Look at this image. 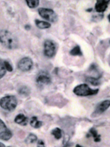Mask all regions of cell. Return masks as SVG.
<instances>
[{
  "instance_id": "cell-13",
  "label": "cell",
  "mask_w": 110,
  "mask_h": 147,
  "mask_svg": "<svg viewBox=\"0 0 110 147\" xmlns=\"http://www.w3.org/2000/svg\"><path fill=\"white\" fill-rule=\"evenodd\" d=\"M30 124L32 127L38 129L42 125V122L41 121H39L37 117H32L30 120Z\"/></svg>"
},
{
  "instance_id": "cell-3",
  "label": "cell",
  "mask_w": 110,
  "mask_h": 147,
  "mask_svg": "<svg viewBox=\"0 0 110 147\" xmlns=\"http://www.w3.org/2000/svg\"><path fill=\"white\" fill-rule=\"evenodd\" d=\"M73 91L75 95L81 97H85L97 94L99 92V89H93L89 87L87 84H82L75 87Z\"/></svg>"
},
{
  "instance_id": "cell-11",
  "label": "cell",
  "mask_w": 110,
  "mask_h": 147,
  "mask_svg": "<svg viewBox=\"0 0 110 147\" xmlns=\"http://www.w3.org/2000/svg\"><path fill=\"white\" fill-rule=\"evenodd\" d=\"M14 122L20 125H26L28 123V118L22 113L18 114L14 119Z\"/></svg>"
},
{
  "instance_id": "cell-2",
  "label": "cell",
  "mask_w": 110,
  "mask_h": 147,
  "mask_svg": "<svg viewBox=\"0 0 110 147\" xmlns=\"http://www.w3.org/2000/svg\"><path fill=\"white\" fill-rule=\"evenodd\" d=\"M18 105V101L15 96L8 95L0 99V107L5 110L12 111L15 110Z\"/></svg>"
},
{
  "instance_id": "cell-28",
  "label": "cell",
  "mask_w": 110,
  "mask_h": 147,
  "mask_svg": "<svg viewBox=\"0 0 110 147\" xmlns=\"http://www.w3.org/2000/svg\"><path fill=\"white\" fill-rule=\"evenodd\" d=\"M75 147H83V146H82L80 145H77Z\"/></svg>"
},
{
  "instance_id": "cell-29",
  "label": "cell",
  "mask_w": 110,
  "mask_h": 147,
  "mask_svg": "<svg viewBox=\"0 0 110 147\" xmlns=\"http://www.w3.org/2000/svg\"><path fill=\"white\" fill-rule=\"evenodd\" d=\"M109 43H110V42H109Z\"/></svg>"
},
{
  "instance_id": "cell-9",
  "label": "cell",
  "mask_w": 110,
  "mask_h": 147,
  "mask_svg": "<svg viewBox=\"0 0 110 147\" xmlns=\"http://www.w3.org/2000/svg\"><path fill=\"white\" fill-rule=\"evenodd\" d=\"M13 136L12 133L8 128L7 125L1 119H0V140L8 141Z\"/></svg>"
},
{
  "instance_id": "cell-5",
  "label": "cell",
  "mask_w": 110,
  "mask_h": 147,
  "mask_svg": "<svg viewBox=\"0 0 110 147\" xmlns=\"http://www.w3.org/2000/svg\"><path fill=\"white\" fill-rule=\"evenodd\" d=\"M57 51V45L54 41L46 40L44 42V54L46 57L52 58L55 56Z\"/></svg>"
},
{
  "instance_id": "cell-10",
  "label": "cell",
  "mask_w": 110,
  "mask_h": 147,
  "mask_svg": "<svg viewBox=\"0 0 110 147\" xmlns=\"http://www.w3.org/2000/svg\"><path fill=\"white\" fill-rule=\"evenodd\" d=\"M110 0H96L95 5V10L98 13L105 11L108 7Z\"/></svg>"
},
{
  "instance_id": "cell-6",
  "label": "cell",
  "mask_w": 110,
  "mask_h": 147,
  "mask_svg": "<svg viewBox=\"0 0 110 147\" xmlns=\"http://www.w3.org/2000/svg\"><path fill=\"white\" fill-rule=\"evenodd\" d=\"M17 67L21 71H29L33 67V61L28 57H23L19 61L18 64H17Z\"/></svg>"
},
{
  "instance_id": "cell-17",
  "label": "cell",
  "mask_w": 110,
  "mask_h": 147,
  "mask_svg": "<svg viewBox=\"0 0 110 147\" xmlns=\"http://www.w3.org/2000/svg\"><path fill=\"white\" fill-rule=\"evenodd\" d=\"M99 78L100 76H99V77H87L86 79V80L87 82H89V84L92 85V86H97L101 84Z\"/></svg>"
},
{
  "instance_id": "cell-18",
  "label": "cell",
  "mask_w": 110,
  "mask_h": 147,
  "mask_svg": "<svg viewBox=\"0 0 110 147\" xmlns=\"http://www.w3.org/2000/svg\"><path fill=\"white\" fill-rule=\"evenodd\" d=\"M90 134L92 135V136L93 137L94 141L95 142H99L101 141V136L97 133V131L95 130L94 128H91L90 129Z\"/></svg>"
},
{
  "instance_id": "cell-19",
  "label": "cell",
  "mask_w": 110,
  "mask_h": 147,
  "mask_svg": "<svg viewBox=\"0 0 110 147\" xmlns=\"http://www.w3.org/2000/svg\"><path fill=\"white\" fill-rule=\"evenodd\" d=\"M37 140V137L36 135L33 133H30L28 135L27 138H26L25 142L26 143L32 144V143H35Z\"/></svg>"
},
{
  "instance_id": "cell-1",
  "label": "cell",
  "mask_w": 110,
  "mask_h": 147,
  "mask_svg": "<svg viewBox=\"0 0 110 147\" xmlns=\"http://www.w3.org/2000/svg\"><path fill=\"white\" fill-rule=\"evenodd\" d=\"M0 43L9 50L16 49L19 47V42L16 37L6 29L0 31Z\"/></svg>"
},
{
  "instance_id": "cell-22",
  "label": "cell",
  "mask_w": 110,
  "mask_h": 147,
  "mask_svg": "<svg viewBox=\"0 0 110 147\" xmlns=\"http://www.w3.org/2000/svg\"><path fill=\"white\" fill-rule=\"evenodd\" d=\"M4 64H5V68H6V69H7V71H9V72L13 71V66L10 63V62H8L7 61H4Z\"/></svg>"
},
{
  "instance_id": "cell-7",
  "label": "cell",
  "mask_w": 110,
  "mask_h": 147,
  "mask_svg": "<svg viewBox=\"0 0 110 147\" xmlns=\"http://www.w3.org/2000/svg\"><path fill=\"white\" fill-rule=\"evenodd\" d=\"M110 107V100L106 99L101 101L95 107L94 112L92 114V117H95L100 115L108 109Z\"/></svg>"
},
{
  "instance_id": "cell-12",
  "label": "cell",
  "mask_w": 110,
  "mask_h": 147,
  "mask_svg": "<svg viewBox=\"0 0 110 147\" xmlns=\"http://www.w3.org/2000/svg\"><path fill=\"white\" fill-rule=\"evenodd\" d=\"M35 24L37 28L40 29H47L51 27L50 22L46 21V20H41L39 19L35 20Z\"/></svg>"
},
{
  "instance_id": "cell-23",
  "label": "cell",
  "mask_w": 110,
  "mask_h": 147,
  "mask_svg": "<svg viewBox=\"0 0 110 147\" xmlns=\"http://www.w3.org/2000/svg\"><path fill=\"white\" fill-rule=\"evenodd\" d=\"M37 147H45V143L43 142L42 140H39L38 142H37Z\"/></svg>"
},
{
  "instance_id": "cell-14",
  "label": "cell",
  "mask_w": 110,
  "mask_h": 147,
  "mask_svg": "<svg viewBox=\"0 0 110 147\" xmlns=\"http://www.w3.org/2000/svg\"><path fill=\"white\" fill-rule=\"evenodd\" d=\"M18 93L20 95H21L22 96L27 97L28 96H29L30 94V90L29 88L27 86H22L20 87L19 89Z\"/></svg>"
},
{
  "instance_id": "cell-15",
  "label": "cell",
  "mask_w": 110,
  "mask_h": 147,
  "mask_svg": "<svg viewBox=\"0 0 110 147\" xmlns=\"http://www.w3.org/2000/svg\"><path fill=\"white\" fill-rule=\"evenodd\" d=\"M70 54L72 55V56H82V52L81 51L80 46L77 45L74 47L70 51Z\"/></svg>"
},
{
  "instance_id": "cell-20",
  "label": "cell",
  "mask_w": 110,
  "mask_h": 147,
  "mask_svg": "<svg viewBox=\"0 0 110 147\" xmlns=\"http://www.w3.org/2000/svg\"><path fill=\"white\" fill-rule=\"evenodd\" d=\"M51 134L56 138V140H60L62 137V131L58 127L54 128L53 131H51Z\"/></svg>"
},
{
  "instance_id": "cell-16",
  "label": "cell",
  "mask_w": 110,
  "mask_h": 147,
  "mask_svg": "<svg viewBox=\"0 0 110 147\" xmlns=\"http://www.w3.org/2000/svg\"><path fill=\"white\" fill-rule=\"evenodd\" d=\"M25 1L28 7L32 9L36 8L39 5V0H25Z\"/></svg>"
},
{
  "instance_id": "cell-4",
  "label": "cell",
  "mask_w": 110,
  "mask_h": 147,
  "mask_svg": "<svg viewBox=\"0 0 110 147\" xmlns=\"http://www.w3.org/2000/svg\"><path fill=\"white\" fill-rule=\"evenodd\" d=\"M38 13L41 18L49 22L55 23L58 20V15L51 8H39L38 9Z\"/></svg>"
},
{
  "instance_id": "cell-21",
  "label": "cell",
  "mask_w": 110,
  "mask_h": 147,
  "mask_svg": "<svg viewBox=\"0 0 110 147\" xmlns=\"http://www.w3.org/2000/svg\"><path fill=\"white\" fill-rule=\"evenodd\" d=\"M7 69L5 68L4 61L1 60L0 59V79H1L3 77H4L5 75L7 73Z\"/></svg>"
},
{
  "instance_id": "cell-27",
  "label": "cell",
  "mask_w": 110,
  "mask_h": 147,
  "mask_svg": "<svg viewBox=\"0 0 110 147\" xmlns=\"http://www.w3.org/2000/svg\"><path fill=\"white\" fill-rule=\"evenodd\" d=\"M108 20H109V22H110V13L108 15Z\"/></svg>"
},
{
  "instance_id": "cell-8",
  "label": "cell",
  "mask_w": 110,
  "mask_h": 147,
  "mask_svg": "<svg viewBox=\"0 0 110 147\" xmlns=\"http://www.w3.org/2000/svg\"><path fill=\"white\" fill-rule=\"evenodd\" d=\"M36 82L39 86H46L51 84V77L48 72L41 71L36 76Z\"/></svg>"
},
{
  "instance_id": "cell-26",
  "label": "cell",
  "mask_w": 110,
  "mask_h": 147,
  "mask_svg": "<svg viewBox=\"0 0 110 147\" xmlns=\"http://www.w3.org/2000/svg\"><path fill=\"white\" fill-rule=\"evenodd\" d=\"M0 147H6V146H5V145H4L3 143H2L0 142Z\"/></svg>"
},
{
  "instance_id": "cell-24",
  "label": "cell",
  "mask_w": 110,
  "mask_h": 147,
  "mask_svg": "<svg viewBox=\"0 0 110 147\" xmlns=\"http://www.w3.org/2000/svg\"><path fill=\"white\" fill-rule=\"evenodd\" d=\"M30 28H31V26L29 24H26L25 26V29L26 30H30Z\"/></svg>"
},
{
  "instance_id": "cell-25",
  "label": "cell",
  "mask_w": 110,
  "mask_h": 147,
  "mask_svg": "<svg viewBox=\"0 0 110 147\" xmlns=\"http://www.w3.org/2000/svg\"><path fill=\"white\" fill-rule=\"evenodd\" d=\"M87 11H88V12H91V11H92V8H88L87 10H86Z\"/></svg>"
}]
</instances>
